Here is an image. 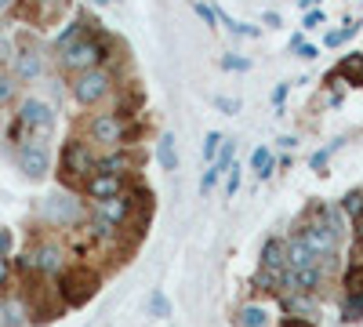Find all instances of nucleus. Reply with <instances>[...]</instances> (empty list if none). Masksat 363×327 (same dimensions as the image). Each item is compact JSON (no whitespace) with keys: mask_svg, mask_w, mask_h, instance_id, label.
<instances>
[{"mask_svg":"<svg viewBox=\"0 0 363 327\" xmlns=\"http://www.w3.org/2000/svg\"><path fill=\"white\" fill-rule=\"evenodd\" d=\"M222 171H225V164H211V167L203 171V182H200V193H203V196H207L211 189H215V182L222 178Z\"/></svg>","mask_w":363,"mask_h":327,"instance_id":"27","label":"nucleus"},{"mask_svg":"<svg viewBox=\"0 0 363 327\" xmlns=\"http://www.w3.org/2000/svg\"><path fill=\"white\" fill-rule=\"evenodd\" d=\"M262 270L265 273H287V244L284 240H269L262 248Z\"/></svg>","mask_w":363,"mask_h":327,"instance_id":"14","label":"nucleus"},{"mask_svg":"<svg viewBox=\"0 0 363 327\" xmlns=\"http://www.w3.org/2000/svg\"><path fill=\"white\" fill-rule=\"evenodd\" d=\"M298 55H301V58H316V48H313V44H301Z\"/></svg>","mask_w":363,"mask_h":327,"instance_id":"43","label":"nucleus"},{"mask_svg":"<svg viewBox=\"0 0 363 327\" xmlns=\"http://www.w3.org/2000/svg\"><path fill=\"white\" fill-rule=\"evenodd\" d=\"M87 135H91V142H99V145H120L124 142V121H120L116 113H99L95 121L87 124Z\"/></svg>","mask_w":363,"mask_h":327,"instance_id":"9","label":"nucleus"},{"mask_svg":"<svg viewBox=\"0 0 363 327\" xmlns=\"http://www.w3.org/2000/svg\"><path fill=\"white\" fill-rule=\"evenodd\" d=\"M342 207H345V215L359 218V215H363V193H349V196L342 200Z\"/></svg>","mask_w":363,"mask_h":327,"instance_id":"30","label":"nucleus"},{"mask_svg":"<svg viewBox=\"0 0 363 327\" xmlns=\"http://www.w3.org/2000/svg\"><path fill=\"white\" fill-rule=\"evenodd\" d=\"M356 236H359V240H363V215L356 218Z\"/></svg>","mask_w":363,"mask_h":327,"instance_id":"46","label":"nucleus"},{"mask_svg":"<svg viewBox=\"0 0 363 327\" xmlns=\"http://www.w3.org/2000/svg\"><path fill=\"white\" fill-rule=\"evenodd\" d=\"M18 131H29V138L44 142V138L55 131V113H51V106L40 102V99H26L22 109H18V128H15V135H18Z\"/></svg>","mask_w":363,"mask_h":327,"instance_id":"3","label":"nucleus"},{"mask_svg":"<svg viewBox=\"0 0 363 327\" xmlns=\"http://www.w3.org/2000/svg\"><path fill=\"white\" fill-rule=\"evenodd\" d=\"M95 153L87 150V142L73 138L66 142V150H62V178L66 182H87L91 174H95Z\"/></svg>","mask_w":363,"mask_h":327,"instance_id":"4","label":"nucleus"},{"mask_svg":"<svg viewBox=\"0 0 363 327\" xmlns=\"http://www.w3.org/2000/svg\"><path fill=\"white\" fill-rule=\"evenodd\" d=\"M149 309H153V316H171V302H167V294L164 291H153V299H149Z\"/></svg>","mask_w":363,"mask_h":327,"instance_id":"29","label":"nucleus"},{"mask_svg":"<svg viewBox=\"0 0 363 327\" xmlns=\"http://www.w3.org/2000/svg\"><path fill=\"white\" fill-rule=\"evenodd\" d=\"M323 258H316L306 244H301V236H294V240L287 244V270H309V265H320Z\"/></svg>","mask_w":363,"mask_h":327,"instance_id":"15","label":"nucleus"},{"mask_svg":"<svg viewBox=\"0 0 363 327\" xmlns=\"http://www.w3.org/2000/svg\"><path fill=\"white\" fill-rule=\"evenodd\" d=\"M222 142H225V138H222L218 131H211V135L203 138V160H207V164H215V160H218V153H222Z\"/></svg>","mask_w":363,"mask_h":327,"instance_id":"25","label":"nucleus"},{"mask_svg":"<svg viewBox=\"0 0 363 327\" xmlns=\"http://www.w3.org/2000/svg\"><path fill=\"white\" fill-rule=\"evenodd\" d=\"M18 167L26 178H44L48 167H51V157H48V145L37 142V138H29L22 142V150H18Z\"/></svg>","mask_w":363,"mask_h":327,"instance_id":"8","label":"nucleus"},{"mask_svg":"<svg viewBox=\"0 0 363 327\" xmlns=\"http://www.w3.org/2000/svg\"><path fill=\"white\" fill-rule=\"evenodd\" d=\"M196 15L215 29V22H218V8H211V4H203V0H196Z\"/></svg>","mask_w":363,"mask_h":327,"instance_id":"32","label":"nucleus"},{"mask_svg":"<svg viewBox=\"0 0 363 327\" xmlns=\"http://www.w3.org/2000/svg\"><path fill=\"white\" fill-rule=\"evenodd\" d=\"M8 58H15V55H11V40L0 33V62H8Z\"/></svg>","mask_w":363,"mask_h":327,"instance_id":"35","label":"nucleus"},{"mask_svg":"<svg viewBox=\"0 0 363 327\" xmlns=\"http://www.w3.org/2000/svg\"><path fill=\"white\" fill-rule=\"evenodd\" d=\"M95 215L106 218L109 226H124L131 215V196H113V200H99L95 204Z\"/></svg>","mask_w":363,"mask_h":327,"instance_id":"12","label":"nucleus"},{"mask_svg":"<svg viewBox=\"0 0 363 327\" xmlns=\"http://www.w3.org/2000/svg\"><path fill=\"white\" fill-rule=\"evenodd\" d=\"M29 258H33V270H40V273H58V270H62V251L51 248V244H44L40 251H33Z\"/></svg>","mask_w":363,"mask_h":327,"instance_id":"17","label":"nucleus"},{"mask_svg":"<svg viewBox=\"0 0 363 327\" xmlns=\"http://www.w3.org/2000/svg\"><path fill=\"white\" fill-rule=\"evenodd\" d=\"M15 95V80L11 77H0V102H8Z\"/></svg>","mask_w":363,"mask_h":327,"instance_id":"34","label":"nucleus"},{"mask_svg":"<svg viewBox=\"0 0 363 327\" xmlns=\"http://www.w3.org/2000/svg\"><path fill=\"white\" fill-rule=\"evenodd\" d=\"M327 157H330V150H320V153H316V157H313V167H316V171H320V167H323V164H327Z\"/></svg>","mask_w":363,"mask_h":327,"instance_id":"42","label":"nucleus"},{"mask_svg":"<svg viewBox=\"0 0 363 327\" xmlns=\"http://www.w3.org/2000/svg\"><path fill=\"white\" fill-rule=\"evenodd\" d=\"M211 102H215V109H222L225 116H233V113H240V102H236V99H225V95H215V99H211Z\"/></svg>","mask_w":363,"mask_h":327,"instance_id":"33","label":"nucleus"},{"mask_svg":"<svg viewBox=\"0 0 363 327\" xmlns=\"http://www.w3.org/2000/svg\"><path fill=\"white\" fill-rule=\"evenodd\" d=\"M44 218L55 222V226H77L84 218V207L69 193H55V196L44 200Z\"/></svg>","mask_w":363,"mask_h":327,"instance_id":"7","label":"nucleus"},{"mask_svg":"<svg viewBox=\"0 0 363 327\" xmlns=\"http://www.w3.org/2000/svg\"><path fill=\"white\" fill-rule=\"evenodd\" d=\"M8 284V255H0V287Z\"/></svg>","mask_w":363,"mask_h":327,"instance_id":"41","label":"nucleus"},{"mask_svg":"<svg viewBox=\"0 0 363 327\" xmlns=\"http://www.w3.org/2000/svg\"><path fill=\"white\" fill-rule=\"evenodd\" d=\"M22 323H26L22 299H0V327H22Z\"/></svg>","mask_w":363,"mask_h":327,"instance_id":"19","label":"nucleus"},{"mask_svg":"<svg viewBox=\"0 0 363 327\" xmlns=\"http://www.w3.org/2000/svg\"><path fill=\"white\" fill-rule=\"evenodd\" d=\"M251 167H255V174H258V178H269V171H272V153L265 150V145H258V150H255Z\"/></svg>","mask_w":363,"mask_h":327,"instance_id":"24","label":"nucleus"},{"mask_svg":"<svg viewBox=\"0 0 363 327\" xmlns=\"http://www.w3.org/2000/svg\"><path fill=\"white\" fill-rule=\"evenodd\" d=\"M284 327H316V323H313V320H298V316H287V320H284Z\"/></svg>","mask_w":363,"mask_h":327,"instance_id":"39","label":"nucleus"},{"mask_svg":"<svg viewBox=\"0 0 363 327\" xmlns=\"http://www.w3.org/2000/svg\"><path fill=\"white\" fill-rule=\"evenodd\" d=\"M236 323L240 327H269V313L262 306H244L236 313Z\"/></svg>","mask_w":363,"mask_h":327,"instance_id":"23","label":"nucleus"},{"mask_svg":"<svg viewBox=\"0 0 363 327\" xmlns=\"http://www.w3.org/2000/svg\"><path fill=\"white\" fill-rule=\"evenodd\" d=\"M8 251H11V233L0 229V255H8Z\"/></svg>","mask_w":363,"mask_h":327,"instance_id":"38","label":"nucleus"},{"mask_svg":"<svg viewBox=\"0 0 363 327\" xmlns=\"http://www.w3.org/2000/svg\"><path fill=\"white\" fill-rule=\"evenodd\" d=\"M58 291H62V302L66 306H84L99 294V277L87 270V265H73L58 277Z\"/></svg>","mask_w":363,"mask_h":327,"instance_id":"2","label":"nucleus"},{"mask_svg":"<svg viewBox=\"0 0 363 327\" xmlns=\"http://www.w3.org/2000/svg\"><path fill=\"white\" fill-rule=\"evenodd\" d=\"M11 4H15V0H0V11H8Z\"/></svg>","mask_w":363,"mask_h":327,"instance_id":"47","label":"nucleus"},{"mask_svg":"<svg viewBox=\"0 0 363 327\" xmlns=\"http://www.w3.org/2000/svg\"><path fill=\"white\" fill-rule=\"evenodd\" d=\"M87 26H91V22H84V18L69 22V26L62 29V33H58V40H55V51L62 55V51H69V48L77 44V40H84V37H87Z\"/></svg>","mask_w":363,"mask_h":327,"instance_id":"18","label":"nucleus"},{"mask_svg":"<svg viewBox=\"0 0 363 327\" xmlns=\"http://www.w3.org/2000/svg\"><path fill=\"white\" fill-rule=\"evenodd\" d=\"M95 4H113V0H95Z\"/></svg>","mask_w":363,"mask_h":327,"instance_id":"48","label":"nucleus"},{"mask_svg":"<svg viewBox=\"0 0 363 327\" xmlns=\"http://www.w3.org/2000/svg\"><path fill=\"white\" fill-rule=\"evenodd\" d=\"M335 77H342V80H349L352 87H363V55L359 51H352V55H345L342 62H338V70H335Z\"/></svg>","mask_w":363,"mask_h":327,"instance_id":"16","label":"nucleus"},{"mask_svg":"<svg viewBox=\"0 0 363 327\" xmlns=\"http://www.w3.org/2000/svg\"><path fill=\"white\" fill-rule=\"evenodd\" d=\"M316 4H320V0H301V8H306V11H313Z\"/></svg>","mask_w":363,"mask_h":327,"instance_id":"45","label":"nucleus"},{"mask_svg":"<svg viewBox=\"0 0 363 327\" xmlns=\"http://www.w3.org/2000/svg\"><path fill=\"white\" fill-rule=\"evenodd\" d=\"M298 236H301V244H306L316 258H335V248H338L335 226H327V222H306Z\"/></svg>","mask_w":363,"mask_h":327,"instance_id":"6","label":"nucleus"},{"mask_svg":"<svg viewBox=\"0 0 363 327\" xmlns=\"http://www.w3.org/2000/svg\"><path fill=\"white\" fill-rule=\"evenodd\" d=\"M356 29H359L356 22H345L342 29H335V33H327V48H338V44H345L349 37H356Z\"/></svg>","mask_w":363,"mask_h":327,"instance_id":"26","label":"nucleus"},{"mask_svg":"<svg viewBox=\"0 0 363 327\" xmlns=\"http://www.w3.org/2000/svg\"><path fill=\"white\" fill-rule=\"evenodd\" d=\"M222 66H225V70H247L251 62H247V58H233V55H229V58H225Z\"/></svg>","mask_w":363,"mask_h":327,"instance_id":"36","label":"nucleus"},{"mask_svg":"<svg viewBox=\"0 0 363 327\" xmlns=\"http://www.w3.org/2000/svg\"><path fill=\"white\" fill-rule=\"evenodd\" d=\"M320 22H323V15H320V11H309V15H306V26H301V29H316Z\"/></svg>","mask_w":363,"mask_h":327,"instance_id":"37","label":"nucleus"},{"mask_svg":"<svg viewBox=\"0 0 363 327\" xmlns=\"http://www.w3.org/2000/svg\"><path fill=\"white\" fill-rule=\"evenodd\" d=\"M345 287H349V294L363 299V265H352V270H349V277H345Z\"/></svg>","mask_w":363,"mask_h":327,"instance_id":"28","label":"nucleus"},{"mask_svg":"<svg viewBox=\"0 0 363 327\" xmlns=\"http://www.w3.org/2000/svg\"><path fill=\"white\" fill-rule=\"evenodd\" d=\"M131 164H135V160H131L128 153H113V157H106V160H99V164H95V174H116V178H120Z\"/></svg>","mask_w":363,"mask_h":327,"instance_id":"21","label":"nucleus"},{"mask_svg":"<svg viewBox=\"0 0 363 327\" xmlns=\"http://www.w3.org/2000/svg\"><path fill=\"white\" fill-rule=\"evenodd\" d=\"M240 189V167H233V174H229V196Z\"/></svg>","mask_w":363,"mask_h":327,"instance_id":"40","label":"nucleus"},{"mask_svg":"<svg viewBox=\"0 0 363 327\" xmlns=\"http://www.w3.org/2000/svg\"><path fill=\"white\" fill-rule=\"evenodd\" d=\"M109 87H113V77L106 70H87V73H80L73 80V99L80 106H95L109 95Z\"/></svg>","mask_w":363,"mask_h":327,"instance_id":"5","label":"nucleus"},{"mask_svg":"<svg viewBox=\"0 0 363 327\" xmlns=\"http://www.w3.org/2000/svg\"><path fill=\"white\" fill-rule=\"evenodd\" d=\"M102 58H109V40H102V37H84V40H77L69 51H62L58 55V62H62V70H69V73H87V70H99V62Z\"/></svg>","mask_w":363,"mask_h":327,"instance_id":"1","label":"nucleus"},{"mask_svg":"<svg viewBox=\"0 0 363 327\" xmlns=\"http://www.w3.org/2000/svg\"><path fill=\"white\" fill-rule=\"evenodd\" d=\"M66 8H69V0H26L22 15L29 22H37V26H48V22H55L58 15H62Z\"/></svg>","mask_w":363,"mask_h":327,"instance_id":"10","label":"nucleus"},{"mask_svg":"<svg viewBox=\"0 0 363 327\" xmlns=\"http://www.w3.org/2000/svg\"><path fill=\"white\" fill-rule=\"evenodd\" d=\"M157 164L164 171H174L178 167V153H174V135H160L157 142Z\"/></svg>","mask_w":363,"mask_h":327,"instance_id":"22","label":"nucleus"},{"mask_svg":"<svg viewBox=\"0 0 363 327\" xmlns=\"http://www.w3.org/2000/svg\"><path fill=\"white\" fill-rule=\"evenodd\" d=\"M284 309H287L291 316H298V320H313V316H316V302L309 299V294H287Z\"/></svg>","mask_w":363,"mask_h":327,"instance_id":"20","label":"nucleus"},{"mask_svg":"<svg viewBox=\"0 0 363 327\" xmlns=\"http://www.w3.org/2000/svg\"><path fill=\"white\" fill-rule=\"evenodd\" d=\"M84 189H87L91 200H113V196H124V178H116V174H91L84 182Z\"/></svg>","mask_w":363,"mask_h":327,"instance_id":"11","label":"nucleus"},{"mask_svg":"<svg viewBox=\"0 0 363 327\" xmlns=\"http://www.w3.org/2000/svg\"><path fill=\"white\" fill-rule=\"evenodd\" d=\"M40 73H44V58H40V51L26 48V51L15 55V77H18V80H37Z\"/></svg>","mask_w":363,"mask_h":327,"instance_id":"13","label":"nucleus"},{"mask_svg":"<svg viewBox=\"0 0 363 327\" xmlns=\"http://www.w3.org/2000/svg\"><path fill=\"white\" fill-rule=\"evenodd\" d=\"M265 26H269V29H277V26H280V15H277V11H269V15H265Z\"/></svg>","mask_w":363,"mask_h":327,"instance_id":"44","label":"nucleus"},{"mask_svg":"<svg viewBox=\"0 0 363 327\" xmlns=\"http://www.w3.org/2000/svg\"><path fill=\"white\" fill-rule=\"evenodd\" d=\"M345 320H363V299L349 294V299H345Z\"/></svg>","mask_w":363,"mask_h":327,"instance_id":"31","label":"nucleus"}]
</instances>
